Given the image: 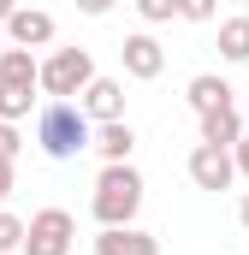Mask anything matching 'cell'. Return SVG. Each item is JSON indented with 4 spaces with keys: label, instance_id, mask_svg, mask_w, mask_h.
<instances>
[{
    "label": "cell",
    "instance_id": "6da1fadb",
    "mask_svg": "<svg viewBox=\"0 0 249 255\" xmlns=\"http://www.w3.org/2000/svg\"><path fill=\"white\" fill-rule=\"evenodd\" d=\"M89 136H95V125L83 119L77 101H48V107L36 113V148H42L48 160H71V154H83Z\"/></svg>",
    "mask_w": 249,
    "mask_h": 255
},
{
    "label": "cell",
    "instance_id": "7a4b0ae2",
    "mask_svg": "<svg viewBox=\"0 0 249 255\" xmlns=\"http://www.w3.org/2000/svg\"><path fill=\"white\" fill-rule=\"evenodd\" d=\"M89 208H95V220H101V226H130V220H136V208H142V172H136L130 160L101 166Z\"/></svg>",
    "mask_w": 249,
    "mask_h": 255
},
{
    "label": "cell",
    "instance_id": "3957f363",
    "mask_svg": "<svg viewBox=\"0 0 249 255\" xmlns=\"http://www.w3.org/2000/svg\"><path fill=\"white\" fill-rule=\"evenodd\" d=\"M95 77V60H89V48H60L54 60H36V89H48L54 101H71V95H83V83Z\"/></svg>",
    "mask_w": 249,
    "mask_h": 255
},
{
    "label": "cell",
    "instance_id": "277c9868",
    "mask_svg": "<svg viewBox=\"0 0 249 255\" xmlns=\"http://www.w3.org/2000/svg\"><path fill=\"white\" fill-rule=\"evenodd\" d=\"M71 244H77V220L65 208H42V214L24 220V250L30 255H71Z\"/></svg>",
    "mask_w": 249,
    "mask_h": 255
},
{
    "label": "cell",
    "instance_id": "5b68a950",
    "mask_svg": "<svg viewBox=\"0 0 249 255\" xmlns=\"http://www.w3.org/2000/svg\"><path fill=\"white\" fill-rule=\"evenodd\" d=\"M238 166H232V148H214V142H196L190 148V184L196 190H232Z\"/></svg>",
    "mask_w": 249,
    "mask_h": 255
},
{
    "label": "cell",
    "instance_id": "8992f818",
    "mask_svg": "<svg viewBox=\"0 0 249 255\" xmlns=\"http://www.w3.org/2000/svg\"><path fill=\"white\" fill-rule=\"evenodd\" d=\"M77 107H83V119H89V125L124 119V83H119V77H89V83H83V95H77Z\"/></svg>",
    "mask_w": 249,
    "mask_h": 255
},
{
    "label": "cell",
    "instance_id": "52a82bcc",
    "mask_svg": "<svg viewBox=\"0 0 249 255\" xmlns=\"http://www.w3.org/2000/svg\"><path fill=\"white\" fill-rule=\"evenodd\" d=\"M119 60H124V71H130L136 83H148V77H160V71H166V48H160L148 30H136V36H124Z\"/></svg>",
    "mask_w": 249,
    "mask_h": 255
},
{
    "label": "cell",
    "instance_id": "ba28073f",
    "mask_svg": "<svg viewBox=\"0 0 249 255\" xmlns=\"http://www.w3.org/2000/svg\"><path fill=\"white\" fill-rule=\"evenodd\" d=\"M6 36H12V48H48V42H54V18L36 12V6H12Z\"/></svg>",
    "mask_w": 249,
    "mask_h": 255
},
{
    "label": "cell",
    "instance_id": "9c48e42d",
    "mask_svg": "<svg viewBox=\"0 0 249 255\" xmlns=\"http://www.w3.org/2000/svg\"><path fill=\"white\" fill-rule=\"evenodd\" d=\"M95 255H160V238H148L136 226H101Z\"/></svg>",
    "mask_w": 249,
    "mask_h": 255
},
{
    "label": "cell",
    "instance_id": "30bf717a",
    "mask_svg": "<svg viewBox=\"0 0 249 255\" xmlns=\"http://www.w3.org/2000/svg\"><path fill=\"white\" fill-rule=\"evenodd\" d=\"M89 148H95L107 166H119V160H130V148H136V130L124 125V119H107V125H95Z\"/></svg>",
    "mask_w": 249,
    "mask_h": 255
},
{
    "label": "cell",
    "instance_id": "8fae6325",
    "mask_svg": "<svg viewBox=\"0 0 249 255\" xmlns=\"http://www.w3.org/2000/svg\"><path fill=\"white\" fill-rule=\"evenodd\" d=\"M184 101L196 107V113H214V107H232V83H226V77H214V71H202V77H190Z\"/></svg>",
    "mask_w": 249,
    "mask_h": 255
},
{
    "label": "cell",
    "instance_id": "7c38bea8",
    "mask_svg": "<svg viewBox=\"0 0 249 255\" xmlns=\"http://www.w3.org/2000/svg\"><path fill=\"white\" fill-rule=\"evenodd\" d=\"M196 119H202V142H214V148H232V142L244 136L238 107H214V113H196Z\"/></svg>",
    "mask_w": 249,
    "mask_h": 255
},
{
    "label": "cell",
    "instance_id": "4fadbf2b",
    "mask_svg": "<svg viewBox=\"0 0 249 255\" xmlns=\"http://www.w3.org/2000/svg\"><path fill=\"white\" fill-rule=\"evenodd\" d=\"M30 107H36V83H0V119L6 125H18Z\"/></svg>",
    "mask_w": 249,
    "mask_h": 255
},
{
    "label": "cell",
    "instance_id": "5bb4252c",
    "mask_svg": "<svg viewBox=\"0 0 249 255\" xmlns=\"http://www.w3.org/2000/svg\"><path fill=\"white\" fill-rule=\"evenodd\" d=\"M220 54L232 65L249 60V18H226V24H220Z\"/></svg>",
    "mask_w": 249,
    "mask_h": 255
},
{
    "label": "cell",
    "instance_id": "9a60e30c",
    "mask_svg": "<svg viewBox=\"0 0 249 255\" xmlns=\"http://www.w3.org/2000/svg\"><path fill=\"white\" fill-rule=\"evenodd\" d=\"M0 83H36V54L30 48H6L0 54Z\"/></svg>",
    "mask_w": 249,
    "mask_h": 255
},
{
    "label": "cell",
    "instance_id": "2e32d148",
    "mask_svg": "<svg viewBox=\"0 0 249 255\" xmlns=\"http://www.w3.org/2000/svg\"><path fill=\"white\" fill-rule=\"evenodd\" d=\"M12 250H24V220L0 208V255H12Z\"/></svg>",
    "mask_w": 249,
    "mask_h": 255
},
{
    "label": "cell",
    "instance_id": "e0dca14e",
    "mask_svg": "<svg viewBox=\"0 0 249 255\" xmlns=\"http://www.w3.org/2000/svg\"><path fill=\"white\" fill-rule=\"evenodd\" d=\"M214 12H220V0H178V18H190V24H214Z\"/></svg>",
    "mask_w": 249,
    "mask_h": 255
},
{
    "label": "cell",
    "instance_id": "ac0fdd59",
    "mask_svg": "<svg viewBox=\"0 0 249 255\" xmlns=\"http://www.w3.org/2000/svg\"><path fill=\"white\" fill-rule=\"evenodd\" d=\"M136 12H142V24H166L178 12V0H136Z\"/></svg>",
    "mask_w": 249,
    "mask_h": 255
},
{
    "label": "cell",
    "instance_id": "d6986e66",
    "mask_svg": "<svg viewBox=\"0 0 249 255\" xmlns=\"http://www.w3.org/2000/svg\"><path fill=\"white\" fill-rule=\"evenodd\" d=\"M18 148H24V136H18V130L0 119V160H18Z\"/></svg>",
    "mask_w": 249,
    "mask_h": 255
},
{
    "label": "cell",
    "instance_id": "ffe728a7",
    "mask_svg": "<svg viewBox=\"0 0 249 255\" xmlns=\"http://www.w3.org/2000/svg\"><path fill=\"white\" fill-rule=\"evenodd\" d=\"M232 166H238V172H244V178H249V130H244V136H238V142H232Z\"/></svg>",
    "mask_w": 249,
    "mask_h": 255
},
{
    "label": "cell",
    "instance_id": "44dd1931",
    "mask_svg": "<svg viewBox=\"0 0 249 255\" xmlns=\"http://www.w3.org/2000/svg\"><path fill=\"white\" fill-rule=\"evenodd\" d=\"M77 12H83V18H107V12H113V0H77Z\"/></svg>",
    "mask_w": 249,
    "mask_h": 255
},
{
    "label": "cell",
    "instance_id": "7402d4cb",
    "mask_svg": "<svg viewBox=\"0 0 249 255\" xmlns=\"http://www.w3.org/2000/svg\"><path fill=\"white\" fill-rule=\"evenodd\" d=\"M6 196H12V160H0V208H6Z\"/></svg>",
    "mask_w": 249,
    "mask_h": 255
},
{
    "label": "cell",
    "instance_id": "603a6c76",
    "mask_svg": "<svg viewBox=\"0 0 249 255\" xmlns=\"http://www.w3.org/2000/svg\"><path fill=\"white\" fill-rule=\"evenodd\" d=\"M238 226L249 232V190H244V202H238Z\"/></svg>",
    "mask_w": 249,
    "mask_h": 255
},
{
    "label": "cell",
    "instance_id": "cb8c5ba5",
    "mask_svg": "<svg viewBox=\"0 0 249 255\" xmlns=\"http://www.w3.org/2000/svg\"><path fill=\"white\" fill-rule=\"evenodd\" d=\"M12 6H18V0H0V24H6V18H12Z\"/></svg>",
    "mask_w": 249,
    "mask_h": 255
}]
</instances>
